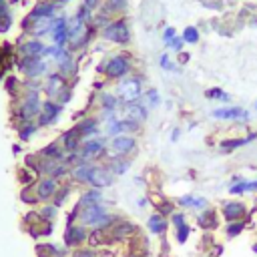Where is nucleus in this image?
<instances>
[{
	"mask_svg": "<svg viewBox=\"0 0 257 257\" xmlns=\"http://www.w3.org/2000/svg\"><path fill=\"white\" fill-rule=\"evenodd\" d=\"M42 91L23 89L18 97L12 99V123L18 121H36L42 106Z\"/></svg>",
	"mask_w": 257,
	"mask_h": 257,
	"instance_id": "obj_1",
	"label": "nucleus"
},
{
	"mask_svg": "<svg viewBox=\"0 0 257 257\" xmlns=\"http://www.w3.org/2000/svg\"><path fill=\"white\" fill-rule=\"evenodd\" d=\"M16 75L23 80H42L54 67L42 56H12Z\"/></svg>",
	"mask_w": 257,
	"mask_h": 257,
	"instance_id": "obj_2",
	"label": "nucleus"
},
{
	"mask_svg": "<svg viewBox=\"0 0 257 257\" xmlns=\"http://www.w3.org/2000/svg\"><path fill=\"white\" fill-rule=\"evenodd\" d=\"M77 221L80 225H84V227H91V229H109V227H113L115 217L109 213V209H106L104 203H95V205L80 207Z\"/></svg>",
	"mask_w": 257,
	"mask_h": 257,
	"instance_id": "obj_3",
	"label": "nucleus"
},
{
	"mask_svg": "<svg viewBox=\"0 0 257 257\" xmlns=\"http://www.w3.org/2000/svg\"><path fill=\"white\" fill-rule=\"evenodd\" d=\"M95 26L82 23L80 18H77L75 14L69 16V49L71 52H78L82 49H87V45L91 42L93 34H95Z\"/></svg>",
	"mask_w": 257,
	"mask_h": 257,
	"instance_id": "obj_4",
	"label": "nucleus"
},
{
	"mask_svg": "<svg viewBox=\"0 0 257 257\" xmlns=\"http://www.w3.org/2000/svg\"><path fill=\"white\" fill-rule=\"evenodd\" d=\"M115 95H117L119 103H123V104L139 103V101H141V97L145 95L141 75L121 78V80H119V84H117V89H115Z\"/></svg>",
	"mask_w": 257,
	"mask_h": 257,
	"instance_id": "obj_5",
	"label": "nucleus"
},
{
	"mask_svg": "<svg viewBox=\"0 0 257 257\" xmlns=\"http://www.w3.org/2000/svg\"><path fill=\"white\" fill-rule=\"evenodd\" d=\"M109 137H91V139H84L80 149H78V153L84 161H91V163H97L99 159L106 157V153H109Z\"/></svg>",
	"mask_w": 257,
	"mask_h": 257,
	"instance_id": "obj_6",
	"label": "nucleus"
},
{
	"mask_svg": "<svg viewBox=\"0 0 257 257\" xmlns=\"http://www.w3.org/2000/svg\"><path fill=\"white\" fill-rule=\"evenodd\" d=\"M101 36L106 42H113V45H119V47H127L128 42H131V28H128L125 18H117V20H111V23L101 30Z\"/></svg>",
	"mask_w": 257,
	"mask_h": 257,
	"instance_id": "obj_7",
	"label": "nucleus"
},
{
	"mask_svg": "<svg viewBox=\"0 0 257 257\" xmlns=\"http://www.w3.org/2000/svg\"><path fill=\"white\" fill-rule=\"evenodd\" d=\"M101 71L106 75V78L121 80V78H125L128 73H131V58L125 56V54H115V56H111L109 60L103 64Z\"/></svg>",
	"mask_w": 257,
	"mask_h": 257,
	"instance_id": "obj_8",
	"label": "nucleus"
},
{
	"mask_svg": "<svg viewBox=\"0 0 257 257\" xmlns=\"http://www.w3.org/2000/svg\"><path fill=\"white\" fill-rule=\"evenodd\" d=\"M62 113H64V106H62L60 103H56V101H52V99H45V101H42V106H40V115H38V119H36V125H38L40 128L54 127V125L60 121Z\"/></svg>",
	"mask_w": 257,
	"mask_h": 257,
	"instance_id": "obj_9",
	"label": "nucleus"
},
{
	"mask_svg": "<svg viewBox=\"0 0 257 257\" xmlns=\"http://www.w3.org/2000/svg\"><path fill=\"white\" fill-rule=\"evenodd\" d=\"M52 67H54L56 73H60L64 78L71 82L77 77V73H78V60H77L75 52H71V49L67 47V49H62V52L58 54V58L52 62Z\"/></svg>",
	"mask_w": 257,
	"mask_h": 257,
	"instance_id": "obj_10",
	"label": "nucleus"
},
{
	"mask_svg": "<svg viewBox=\"0 0 257 257\" xmlns=\"http://www.w3.org/2000/svg\"><path fill=\"white\" fill-rule=\"evenodd\" d=\"M51 42L56 47H69V14L58 12L52 18V28H51Z\"/></svg>",
	"mask_w": 257,
	"mask_h": 257,
	"instance_id": "obj_11",
	"label": "nucleus"
},
{
	"mask_svg": "<svg viewBox=\"0 0 257 257\" xmlns=\"http://www.w3.org/2000/svg\"><path fill=\"white\" fill-rule=\"evenodd\" d=\"M47 49V42L32 36H23L14 45V56H42Z\"/></svg>",
	"mask_w": 257,
	"mask_h": 257,
	"instance_id": "obj_12",
	"label": "nucleus"
},
{
	"mask_svg": "<svg viewBox=\"0 0 257 257\" xmlns=\"http://www.w3.org/2000/svg\"><path fill=\"white\" fill-rule=\"evenodd\" d=\"M58 187H60V181H56L52 177H38L32 183V189H34V195H36L38 203H51L52 197L56 195Z\"/></svg>",
	"mask_w": 257,
	"mask_h": 257,
	"instance_id": "obj_13",
	"label": "nucleus"
},
{
	"mask_svg": "<svg viewBox=\"0 0 257 257\" xmlns=\"http://www.w3.org/2000/svg\"><path fill=\"white\" fill-rule=\"evenodd\" d=\"M69 80L64 78L60 73H56L54 69L42 78V95H45V99H56V95L64 89V87H69Z\"/></svg>",
	"mask_w": 257,
	"mask_h": 257,
	"instance_id": "obj_14",
	"label": "nucleus"
},
{
	"mask_svg": "<svg viewBox=\"0 0 257 257\" xmlns=\"http://www.w3.org/2000/svg\"><path fill=\"white\" fill-rule=\"evenodd\" d=\"M109 151L115 153V155H131L137 151V139L133 135H119V137H113L109 141Z\"/></svg>",
	"mask_w": 257,
	"mask_h": 257,
	"instance_id": "obj_15",
	"label": "nucleus"
},
{
	"mask_svg": "<svg viewBox=\"0 0 257 257\" xmlns=\"http://www.w3.org/2000/svg\"><path fill=\"white\" fill-rule=\"evenodd\" d=\"M95 165H97V163L82 161L80 165L73 167V169H71V175H69L71 183H73V185H80V187H84V185H91V175H93V169H95Z\"/></svg>",
	"mask_w": 257,
	"mask_h": 257,
	"instance_id": "obj_16",
	"label": "nucleus"
},
{
	"mask_svg": "<svg viewBox=\"0 0 257 257\" xmlns=\"http://www.w3.org/2000/svg\"><path fill=\"white\" fill-rule=\"evenodd\" d=\"M87 239H89V231L84 225H80V223L67 225V231H64V245L67 247H78Z\"/></svg>",
	"mask_w": 257,
	"mask_h": 257,
	"instance_id": "obj_17",
	"label": "nucleus"
},
{
	"mask_svg": "<svg viewBox=\"0 0 257 257\" xmlns=\"http://www.w3.org/2000/svg\"><path fill=\"white\" fill-rule=\"evenodd\" d=\"M58 12H62V10H58L56 6H54V2L52 0H38V2L26 12V16L30 18V20H38V18H54Z\"/></svg>",
	"mask_w": 257,
	"mask_h": 257,
	"instance_id": "obj_18",
	"label": "nucleus"
},
{
	"mask_svg": "<svg viewBox=\"0 0 257 257\" xmlns=\"http://www.w3.org/2000/svg\"><path fill=\"white\" fill-rule=\"evenodd\" d=\"M113 183H115V175L111 173V171L106 169L104 165H95L93 175H91V187H95V189H109V187H113Z\"/></svg>",
	"mask_w": 257,
	"mask_h": 257,
	"instance_id": "obj_19",
	"label": "nucleus"
},
{
	"mask_svg": "<svg viewBox=\"0 0 257 257\" xmlns=\"http://www.w3.org/2000/svg\"><path fill=\"white\" fill-rule=\"evenodd\" d=\"M121 113H123V119H128L133 123L145 125V121L149 119V106L141 104V103H131V104H125L121 109Z\"/></svg>",
	"mask_w": 257,
	"mask_h": 257,
	"instance_id": "obj_20",
	"label": "nucleus"
},
{
	"mask_svg": "<svg viewBox=\"0 0 257 257\" xmlns=\"http://www.w3.org/2000/svg\"><path fill=\"white\" fill-rule=\"evenodd\" d=\"M56 141L64 149V153H77L78 149H80V145H82V137H80V133L77 131L75 127L67 128V131H64Z\"/></svg>",
	"mask_w": 257,
	"mask_h": 257,
	"instance_id": "obj_21",
	"label": "nucleus"
},
{
	"mask_svg": "<svg viewBox=\"0 0 257 257\" xmlns=\"http://www.w3.org/2000/svg\"><path fill=\"white\" fill-rule=\"evenodd\" d=\"M213 119H221V121H249L251 113L243 111L241 106H221V109H215L211 113Z\"/></svg>",
	"mask_w": 257,
	"mask_h": 257,
	"instance_id": "obj_22",
	"label": "nucleus"
},
{
	"mask_svg": "<svg viewBox=\"0 0 257 257\" xmlns=\"http://www.w3.org/2000/svg\"><path fill=\"white\" fill-rule=\"evenodd\" d=\"M75 128L80 133L82 141L84 139H91V137H99L101 135V121L97 117H87V119H80Z\"/></svg>",
	"mask_w": 257,
	"mask_h": 257,
	"instance_id": "obj_23",
	"label": "nucleus"
},
{
	"mask_svg": "<svg viewBox=\"0 0 257 257\" xmlns=\"http://www.w3.org/2000/svg\"><path fill=\"white\" fill-rule=\"evenodd\" d=\"M12 125H14L18 143H28L40 131V127L36 125V121H18V123H12Z\"/></svg>",
	"mask_w": 257,
	"mask_h": 257,
	"instance_id": "obj_24",
	"label": "nucleus"
},
{
	"mask_svg": "<svg viewBox=\"0 0 257 257\" xmlns=\"http://www.w3.org/2000/svg\"><path fill=\"white\" fill-rule=\"evenodd\" d=\"M99 104H101V119L103 121H106L109 117H113V115H117V106H119V99H117V95H113V93H101L99 95Z\"/></svg>",
	"mask_w": 257,
	"mask_h": 257,
	"instance_id": "obj_25",
	"label": "nucleus"
},
{
	"mask_svg": "<svg viewBox=\"0 0 257 257\" xmlns=\"http://www.w3.org/2000/svg\"><path fill=\"white\" fill-rule=\"evenodd\" d=\"M40 159H49V161H64L67 153H64V149L60 147L58 141H51L49 145L40 147V151L36 153Z\"/></svg>",
	"mask_w": 257,
	"mask_h": 257,
	"instance_id": "obj_26",
	"label": "nucleus"
},
{
	"mask_svg": "<svg viewBox=\"0 0 257 257\" xmlns=\"http://www.w3.org/2000/svg\"><path fill=\"white\" fill-rule=\"evenodd\" d=\"M221 213H223V217H225L227 223L239 221V219L245 215V205L239 203V201H227V203H223Z\"/></svg>",
	"mask_w": 257,
	"mask_h": 257,
	"instance_id": "obj_27",
	"label": "nucleus"
},
{
	"mask_svg": "<svg viewBox=\"0 0 257 257\" xmlns=\"http://www.w3.org/2000/svg\"><path fill=\"white\" fill-rule=\"evenodd\" d=\"M95 203H104V193H103V189L91 187V189H87V191L80 193V197H78V201H77V207L80 209V207L95 205Z\"/></svg>",
	"mask_w": 257,
	"mask_h": 257,
	"instance_id": "obj_28",
	"label": "nucleus"
},
{
	"mask_svg": "<svg viewBox=\"0 0 257 257\" xmlns=\"http://www.w3.org/2000/svg\"><path fill=\"white\" fill-rule=\"evenodd\" d=\"M177 203L181 205V207H185V209H195V211H205L207 207H209V201L205 199V197H197V195H183V197H179L177 199Z\"/></svg>",
	"mask_w": 257,
	"mask_h": 257,
	"instance_id": "obj_29",
	"label": "nucleus"
},
{
	"mask_svg": "<svg viewBox=\"0 0 257 257\" xmlns=\"http://www.w3.org/2000/svg\"><path fill=\"white\" fill-rule=\"evenodd\" d=\"M147 227L153 235H163L167 231V219L161 215V213H153L151 217L147 221Z\"/></svg>",
	"mask_w": 257,
	"mask_h": 257,
	"instance_id": "obj_30",
	"label": "nucleus"
},
{
	"mask_svg": "<svg viewBox=\"0 0 257 257\" xmlns=\"http://www.w3.org/2000/svg\"><path fill=\"white\" fill-rule=\"evenodd\" d=\"M38 215H40L42 221L52 223V221L58 217V207H56L54 203H42L40 209H38Z\"/></svg>",
	"mask_w": 257,
	"mask_h": 257,
	"instance_id": "obj_31",
	"label": "nucleus"
},
{
	"mask_svg": "<svg viewBox=\"0 0 257 257\" xmlns=\"http://www.w3.org/2000/svg\"><path fill=\"white\" fill-rule=\"evenodd\" d=\"M249 191H257V181H245V179H241L239 183L231 185V189H229L231 195H243V193H249Z\"/></svg>",
	"mask_w": 257,
	"mask_h": 257,
	"instance_id": "obj_32",
	"label": "nucleus"
},
{
	"mask_svg": "<svg viewBox=\"0 0 257 257\" xmlns=\"http://www.w3.org/2000/svg\"><path fill=\"white\" fill-rule=\"evenodd\" d=\"M71 193H73V185H60L58 187V191H56V195L52 197V201L51 203H54L58 209L67 203V199L71 197Z\"/></svg>",
	"mask_w": 257,
	"mask_h": 257,
	"instance_id": "obj_33",
	"label": "nucleus"
},
{
	"mask_svg": "<svg viewBox=\"0 0 257 257\" xmlns=\"http://www.w3.org/2000/svg\"><path fill=\"white\" fill-rule=\"evenodd\" d=\"M253 139H257V133H253V135L245 137V139H231V141H223V143H221V149H223V151H233V149H237V147H243V145L251 143Z\"/></svg>",
	"mask_w": 257,
	"mask_h": 257,
	"instance_id": "obj_34",
	"label": "nucleus"
},
{
	"mask_svg": "<svg viewBox=\"0 0 257 257\" xmlns=\"http://www.w3.org/2000/svg\"><path fill=\"white\" fill-rule=\"evenodd\" d=\"M205 99H211V101H221V103H229V101H231V97H229L223 89H217V87L207 89V91H205Z\"/></svg>",
	"mask_w": 257,
	"mask_h": 257,
	"instance_id": "obj_35",
	"label": "nucleus"
},
{
	"mask_svg": "<svg viewBox=\"0 0 257 257\" xmlns=\"http://www.w3.org/2000/svg\"><path fill=\"white\" fill-rule=\"evenodd\" d=\"M75 16H77V18H80L82 23H87V25H93V20H95V12H93L91 8H87L84 4H78V8H77Z\"/></svg>",
	"mask_w": 257,
	"mask_h": 257,
	"instance_id": "obj_36",
	"label": "nucleus"
},
{
	"mask_svg": "<svg viewBox=\"0 0 257 257\" xmlns=\"http://www.w3.org/2000/svg\"><path fill=\"white\" fill-rule=\"evenodd\" d=\"M181 38L185 40V45H197V42H199V30L195 26H187L183 30Z\"/></svg>",
	"mask_w": 257,
	"mask_h": 257,
	"instance_id": "obj_37",
	"label": "nucleus"
},
{
	"mask_svg": "<svg viewBox=\"0 0 257 257\" xmlns=\"http://www.w3.org/2000/svg\"><path fill=\"white\" fill-rule=\"evenodd\" d=\"M20 201L26 203V205H36V203H38V199H36V195H34L32 185L23 187V191H20Z\"/></svg>",
	"mask_w": 257,
	"mask_h": 257,
	"instance_id": "obj_38",
	"label": "nucleus"
},
{
	"mask_svg": "<svg viewBox=\"0 0 257 257\" xmlns=\"http://www.w3.org/2000/svg\"><path fill=\"white\" fill-rule=\"evenodd\" d=\"M145 99H147V106H149V109H157V106L161 104V95L155 89L145 91Z\"/></svg>",
	"mask_w": 257,
	"mask_h": 257,
	"instance_id": "obj_39",
	"label": "nucleus"
},
{
	"mask_svg": "<svg viewBox=\"0 0 257 257\" xmlns=\"http://www.w3.org/2000/svg\"><path fill=\"white\" fill-rule=\"evenodd\" d=\"M133 231V225L131 223H121V225H117V227H113V237L115 239H123V237H127L128 233Z\"/></svg>",
	"mask_w": 257,
	"mask_h": 257,
	"instance_id": "obj_40",
	"label": "nucleus"
},
{
	"mask_svg": "<svg viewBox=\"0 0 257 257\" xmlns=\"http://www.w3.org/2000/svg\"><path fill=\"white\" fill-rule=\"evenodd\" d=\"M56 103H60L62 106H67L71 101H73V87H71V84H69V87H64L58 95H56V99H54Z\"/></svg>",
	"mask_w": 257,
	"mask_h": 257,
	"instance_id": "obj_41",
	"label": "nucleus"
},
{
	"mask_svg": "<svg viewBox=\"0 0 257 257\" xmlns=\"http://www.w3.org/2000/svg\"><path fill=\"white\" fill-rule=\"evenodd\" d=\"M167 45V49L169 51H173V52H181L183 51V47H185V40L181 38V36H175V38H171L169 42H165Z\"/></svg>",
	"mask_w": 257,
	"mask_h": 257,
	"instance_id": "obj_42",
	"label": "nucleus"
},
{
	"mask_svg": "<svg viewBox=\"0 0 257 257\" xmlns=\"http://www.w3.org/2000/svg\"><path fill=\"white\" fill-rule=\"evenodd\" d=\"M225 231H227V237H235V235H239V233L243 231V221H233V223H227Z\"/></svg>",
	"mask_w": 257,
	"mask_h": 257,
	"instance_id": "obj_43",
	"label": "nucleus"
},
{
	"mask_svg": "<svg viewBox=\"0 0 257 257\" xmlns=\"http://www.w3.org/2000/svg\"><path fill=\"white\" fill-rule=\"evenodd\" d=\"M159 67H161L163 71H171V73L177 71V67H175L173 62H171V58H169V54H167V52L159 56Z\"/></svg>",
	"mask_w": 257,
	"mask_h": 257,
	"instance_id": "obj_44",
	"label": "nucleus"
},
{
	"mask_svg": "<svg viewBox=\"0 0 257 257\" xmlns=\"http://www.w3.org/2000/svg\"><path fill=\"white\" fill-rule=\"evenodd\" d=\"M6 16H12V4L10 0H0V20Z\"/></svg>",
	"mask_w": 257,
	"mask_h": 257,
	"instance_id": "obj_45",
	"label": "nucleus"
},
{
	"mask_svg": "<svg viewBox=\"0 0 257 257\" xmlns=\"http://www.w3.org/2000/svg\"><path fill=\"white\" fill-rule=\"evenodd\" d=\"M189 233H191V227H189L187 223L181 225V227H177V241H179V243H185L187 237H189Z\"/></svg>",
	"mask_w": 257,
	"mask_h": 257,
	"instance_id": "obj_46",
	"label": "nucleus"
},
{
	"mask_svg": "<svg viewBox=\"0 0 257 257\" xmlns=\"http://www.w3.org/2000/svg\"><path fill=\"white\" fill-rule=\"evenodd\" d=\"M199 223L205 225V227H207L209 223L213 225V211H207V209H205V211L201 213V215H199Z\"/></svg>",
	"mask_w": 257,
	"mask_h": 257,
	"instance_id": "obj_47",
	"label": "nucleus"
},
{
	"mask_svg": "<svg viewBox=\"0 0 257 257\" xmlns=\"http://www.w3.org/2000/svg\"><path fill=\"white\" fill-rule=\"evenodd\" d=\"M103 2H104V0H82V4L87 6V8H91L93 12H97L103 6Z\"/></svg>",
	"mask_w": 257,
	"mask_h": 257,
	"instance_id": "obj_48",
	"label": "nucleus"
},
{
	"mask_svg": "<svg viewBox=\"0 0 257 257\" xmlns=\"http://www.w3.org/2000/svg\"><path fill=\"white\" fill-rule=\"evenodd\" d=\"M12 20H14V14L0 20V32H8V30H10V26H12Z\"/></svg>",
	"mask_w": 257,
	"mask_h": 257,
	"instance_id": "obj_49",
	"label": "nucleus"
},
{
	"mask_svg": "<svg viewBox=\"0 0 257 257\" xmlns=\"http://www.w3.org/2000/svg\"><path fill=\"white\" fill-rule=\"evenodd\" d=\"M171 221H173L175 229L181 227V225H185V213H173V215H171Z\"/></svg>",
	"mask_w": 257,
	"mask_h": 257,
	"instance_id": "obj_50",
	"label": "nucleus"
},
{
	"mask_svg": "<svg viewBox=\"0 0 257 257\" xmlns=\"http://www.w3.org/2000/svg\"><path fill=\"white\" fill-rule=\"evenodd\" d=\"M175 36H177V30H175L173 26H167V28H165V32H163V40H165V42H169L171 38H175Z\"/></svg>",
	"mask_w": 257,
	"mask_h": 257,
	"instance_id": "obj_51",
	"label": "nucleus"
},
{
	"mask_svg": "<svg viewBox=\"0 0 257 257\" xmlns=\"http://www.w3.org/2000/svg\"><path fill=\"white\" fill-rule=\"evenodd\" d=\"M52 2H54V6H56L58 10H64V8H67V6L73 2V0H52Z\"/></svg>",
	"mask_w": 257,
	"mask_h": 257,
	"instance_id": "obj_52",
	"label": "nucleus"
},
{
	"mask_svg": "<svg viewBox=\"0 0 257 257\" xmlns=\"http://www.w3.org/2000/svg\"><path fill=\"white\" fill-rule=\"evenodd\" d=\"M179 137H181V131L179 128H173V131H171V143H177Z\"/></svg>",
	"mask_w": 257,
	"mask_h": 257,
	"instance_id": "obj_53",
	"label": "nucleus"
},
{
	"mask_svg": "<svg viewBox=\"0 0 257 257\" xmlns=\"http://www.w3.org/2000/svg\"><path fill=\"white\" fill-rule=\"evenodd\" d=\"M12 153H14V155L23 153V147H20V143H14V145H12Z\"/></svg>",
	"mask_w": 257,
	"mask_h": 257,
	"instance_id": "obj_54",
	"label": "nucleus"
},
{
	"mask_svg": "<svg viewBox=\"0 0 257 257\" xmlns=\"http://www.w3.org/2000/svg\"><path fill=\"white\" fill-rule=\"evenodd\" d=\"M137 203H139V207H141V209H143V207H147V203H149V201H147V199H145V197H141V199H139V201H137Z\"/></svg>",
	"mask_w": 257,
	"mask_h": 257,
	"instance_id": "obj_55",
	"label": "nucleus"
},
{
	"mask_svg": "<svg viewBox=\"0 0 257 257\" xmlns=\"http://www.w3.org/2000/svg\"><path fill=\"white\" fill-rule=\"evenodd\" d=\"M253 249H255V251H257V245H253Z\"/></svg>",
	"mask_w": 257,
	"mask_h": 257,
	"instance_id": "obj_56",
	"label": "nucleus"
},
{
	"mask_svg": "<svg viewBox=\"0 0 257 257\" xmlns=\"http://www.w3.org/2000/svg\"><path fill=\"white\" fill-rule=\"evenodd\" d=\"M255 109H257V101H255Z\"/></svg>",
	"mask_w": 257,
	"mask_h": 257,
	"instance_id": "obj_57",
	"label": "nucleus"
},
{
	"mask_svg": "<svg viewBox=\"0 0 257 257\" xmlns=\"http://www.w3.org/2000/svg\"><path fill=\"white\" fill-rule=\"evenodd\" d=\"M133 257H137V255H133Z\"/></svg>",
	"mask_w": 257,
	"mask_h": 257,
	"instance_id": "obj_58",
	"label": "nucleus"
}]
</instances>
